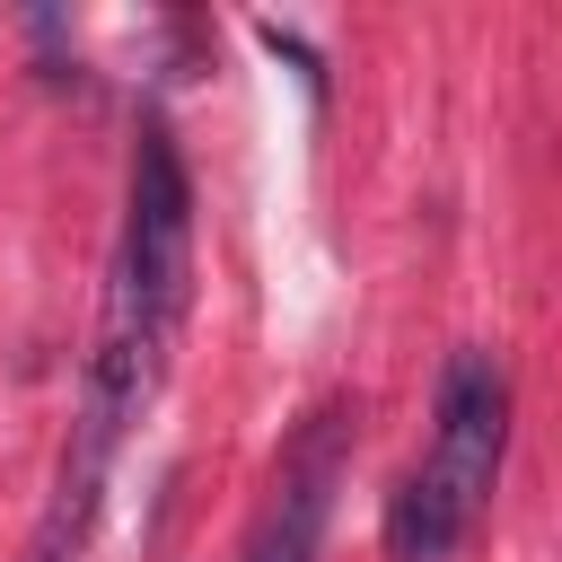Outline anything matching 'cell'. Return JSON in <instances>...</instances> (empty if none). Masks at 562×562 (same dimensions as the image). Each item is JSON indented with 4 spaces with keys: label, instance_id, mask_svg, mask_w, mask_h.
<instances>
[{
    "label": "cell",
    "instance_id": "obj_1",
    "mask_svg": "<svg viewBox=\"0 0 562 562\" xmlns=\"http://www.w3.org/2000/svg\"><path fill=\"white\" fill-rule=\"evenodd\" d=\"M184 263H193V184L184 158L158 123H140L132 140V202H123V255H114V290L140 307V325L158 342H176L184 316Z\"/></svg>",
    "mask_w": 562,
    "mask_h": 562
},
{
    "label": "cell",
    "instance_id": "obj_2",
    "mask_svg": "<svg viewBox=\"0 0 562 562\" xmlns=\"http://www.w3.org/2000/svg\"><path fill=\"white\" fill-rule=\"evenodd\" d=\"M501 457H509V378L492 351H457L448 378H439V439H430V483L439 501L474 527L492 483H501Z\"/></svg>",
    "mask_w": 562,
    "mask_h": 562
},
{
    "label": "cell",
    "instance_id": "obj_3",
    "mask_svg": "<svg viewBox=\"0 0 562 562\" xmlns=\"http://www.w3.org/2000/svg\"><path fill=\"white\" fill-rule=\"evenodd\" d=\"M342 457H351V413H342V404H325V413L290 439L281 483H272V501H263V518H255V536H246V562H316L325 518H334Z\"/></svg>",
    "mask_w": 562,
    "mask_h": 562
},
{
    "label": "cell",
    "instance_id": "obj_4",
    "mask_svg": "<svg viewBox=\"0 0 562 562\" xmlns=\"http://www.w3.org/2000/svg\"><path fill=\"white\" fill-rule=\"evenodd\" d=\"M465 536V518L439 501V483L413 465L395 492H386V562H448V544Z\"/></svg>",
    "mask_w": 562,
    "mask_h": 562
}]
</instances>
